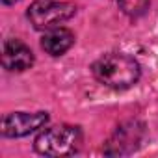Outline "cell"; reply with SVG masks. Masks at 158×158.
I'll return each instance as SVG.
<instances>
[{
    "label": "cell",
    "instance_id": "cell-3",
    "mask_svg": "<svg viewBox=\"0 0 158 158\" xmlns=\"http://www.w3.org/2000/svg\"><path fill=\"white\" fill-rule=\"evenodd\" d=\"M76 13V6L65 0H35L28 8V19L35 30H52L69 21Z\"/></svg>",
    "mask_w": 158,
    "mask_h": 158
},
{
    "label": "cell",
    "instance_id": "cell-5",
    "mask_svg": "<svg viewBox=\"0 0 158 158\" xmlns=\"http://www.w3.org/2000/svg\"><path fill=\"white\" fill-rule=\"evenodd\" d=\"M2 65L8 71H26L34 65L32 50L19 39H10L4 43L2 50Z\"/></svg>",
    "mask_w": 158,
    "mask_h": 158
},
{
    "label": "cell",
    "instance_id": "cell-6",
    "mask_svg": "<svg viewBox=\"0 0 158 158\" xmlns=\"http://www.w3.org/2000/svg\"><path fill=\"white\" fill-rule=\"evenodd\" d=\"M73 45H74V34L69 28H61V26L47 30V34H45V37L41 41L43 50L47 54H50V56H61Z\"/></svg>",
    "mask_w": 158,
    "mask_h": 158
},
{
    "label": "cell",
    "instance_id": "cell-7",
    "mask_svg": "<svg viewBox=\"0 0 158 158\" xmlns=\"http://www.w3.org/2000/svg\"><path fill=\"white\" fill-rule=\"evenodd\" d=\"M117 4L123 13L130 17H139L149 8V0H117Z\"/></svg>",
    "mask_w": 158,
    "mask_h": 158
},
{
    "label": "cell",
    "instance_id": "cell-2",
    "mask_svg": "<svg viewBox=\"0 0 158 158\" xmlns=\"http://www.w3.org/2000/svg\"><path fill=\"white\" fill-rule=\"evenodd\" d=\"M82 143V134L78 127L58 125L45 128L35 138V151L45 156H69L74 154Z\"/></svg>",
    "mask_w": 158,
    "mask_h": 158
},
{
    "label": "cell",
    "instance_id": "cell-1",
    "mask_svg": "<svg viewBox=\"0 0 158 158\" xmlns=\"http://www.w3.org/2000/svg\"><path fill=\"white\" fill-rule=\"evenodd\" d=\"M93 76L112 89H127L139 80L141 69L132 56L121 52H110L101 56L93 67Z\"/></svg>",
    "mask_w": 158,
    "mask_h": 158
},
{
    "label": "cell",
    "instance_id": "cell-4",
    "mask_svg": "<svg viewBox=\"0 0 158 158\" xmlns=\"http://www.w3.org/2000/svg\"><path fill=\"white\" fill-rule=\"evenodd\" d=\"M48 121L47 112H35V114H24V112H15L8 114L2 119V134L8 138H21L26 136L41 127H45Z\"/></svg>",
    "mask_w": 158,
    "mask_h": 158
},
{
    "label": "cell",
    "instance_id": "cell-8",
    "mask_svg": "<svg viewBox=\"0 0 158 158\" xmlns=\"http://www.w3.org/2000/svg\"><path fill=\"white\" fill-rule=\"evenodd\" d=\"M2 2H4V4H8V6H10V4H15V2H17V0H2Z\"/></svg>",
    "mask_w": 158,
    "mask_h": 158
}]
</instances>
